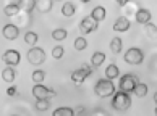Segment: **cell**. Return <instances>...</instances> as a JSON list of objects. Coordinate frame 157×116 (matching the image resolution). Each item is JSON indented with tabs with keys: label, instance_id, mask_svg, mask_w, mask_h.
Segmentation results:
<instances>
[{
	"label": "cell",
	"instance_id": "cell-1",
	"mask_svg": "<svg viewBox=\"0 0 157 116\" xmlns=\"http://www.w3.org/2000/svg\"><path fill=\"white\" fill-rule=\"evenodd\" d=\"M94 92L97 97L101 98H107V97H113L115 92H117V85H115L112 81H109L107 78L105 79H99L96 85H94Z\"/></svg>",
	"mask_w": 157,
	"mask_h": 116
},
{
	"label": "cell",
	"instance_id": "cell-2",
	"mask_svg": "<svg viewBox=\"0 0 157 116\" xmlns=\"http://www.w3.org/2000/svg\"><path fill=\"white\" fill-rule=\"evenodd\" d=\"M131 107V97L128 92H123V90H118L115 92V95L112 98V108L117 110V111H125Z\"/></svg>",
	"mask_w": 157,
	"mask_h": 116
},
{
	"label": "cell",
	"instance_id": "cell-3",
	"mask_svg": "<svg viewBox=\"0 0 157 116\" xmlns=\"http://www.w3.org/2000/svg\"><path fill=\"white\" fill-rule=\"evenodd\" d=\"M139 84V79H138V76L136 74H123V76L120 78V84H118V87H120V90H123V92H133L136 89V85Z\"/></svg>",
	"mask_w": 157,
	"mask_h": 116
},
{
	"label": "cell",
	"instance_id": "cell-4",
	"mask_svg": "<svg viewBox=\"0 0 157 116\" xmlns=\"http://www.w3.org/2000/svg\"><path fill=\"white\" fill-rule=\"evenodd\" d=\"M143 60H144V53H143V50L138 49V47H131L125 53V61L128 65H141Z\"/></svg>",
	"mask_w": 157,
	"mask_h": 116
},
{
	"label": "cell",
	"instance_id": "cell-5",
	"mask_svg": "<svg viewBox=\"0 0 157 116\" xmlns=\"http://www.w3.org/2000/svg\"><path fill=\"white\" fill-rule=\"evenodd\" d=\"M28 61L31 63V65H42V63L45 61V52L40 49V47H33L29 49V52H28Z\"/></svg>",
	"mask_w": 157,
	"mask_h": 116
},
{
	"label": "cell",
	"instance_id": "cell-6",
	"mask_svg": "<svg viewBox=\"0 0 157 116\" xmlns=\"http://www.w3.org/2000/svg\"><path fill=\"white\" fill-rule=\"evenodd\" d=\"M97 26H99L97 21H94L91 16H86L79 23V31H81V34H89V32H94L97 29Z\"/></svg>",
	"mask_w": 157,
	"mask_h": 116
},
{
	"label": "cell",
	"instance_id": "cell-7",
	"mask_svg": "<svg viewBox=\"0 0 157 116\" xmlns=\"http://www.w3.org/2000/svg\"><path fill=\"white\" fill-rule=\"evenodd\" d=\"M33 95L37 98H49V97H54L55 95V90L54 89H47L45 85H40V84H36L33 87Z\"/></svg>",
	"mask_w": 157,
	"mask_h": 116
},
{
	"label": "cell",
	"instance_id": "cell-8",
	"mask_svg": "<svg viewBox=\"0 0 157 116\" xmlns=\"http://www.w3.org/2000/svg\"><path fill=\"white\" fill-rule=\"evenodd\" d=\"M21 60V55L18 50H7L3 53V61L7 63L8 66H16Z\"/></svg>",
	"mask_w": 157,
	"mask_h": 116
},
{
	"label": "cell",
	"instance_id": "cell-9",
	"mask_svg": "<svg viewBox=\"0 0 157 116\" xmlns=\"http://www.w3.org/2000/svg\"><path fill=\"white\" fill-rule=\"evenodd\" d=\"M151 18H152V15H151V11L146 10V8H139L136 11V15H135V20L136 23H139V24H149L151 23Z\"/></svg>",
	"mask_w": 157,
	"mask_h": 116
},
{
	"label": "cell",
	"instance_id": "cell-10",
	"mask_svg": "<svg viewBox=\"0 0 157 116\" xmlns=\"http://www.w3.org/2000/svg\"><path fill=\"white\" fill-rule=\"evenodd\" d=\"M2 34H3V37H5V39H8V40H15V39H18L20 29L16 27L15 24H5V26H3V29H2Z\"/></svg>",
	"mask_w": 157,
	"mask_h": 116
},
{
	"label": "cell",
	"instance_id": "cell-11",
	"mask_svg": "<svg viewBox=\"0 0 157 116\" xmlns=\"http://www.w3.org/2000/svg\"><path fill=\"white\" fill-rule=\"evenodd\" d=\"M128 29H130V21H128V18H125V16H121V18H118L113 23V31L115 32H126Z\"/></svg>",
	"mask_w": 157,
	"mask_h": 116
},
{
	"label": "cell",
	"instance_id": "cell-12",
	"mask_svg": "<svg viewBox=\"0 0 157 116\" xmlns=\"http://www.w3.org/2000/svg\"><path fill=\"white\" fill-rule=\"evenodd\" d=\"M105 16H107V11H105V8L104 7H96V8H92V11H91V18L94 20V21H104L105 20Z\"/></svg>",
	"mask_w": 157,
	"mask_h": 116
},
{
	"label": "cell",
	"instance_id": "cell-13",
	"mask_svg": "<svg viewBox=\"0 0 157 116\" xmlns=\"http://www.w3.org/2000/svg\"><path fill=\"white\" fill-rule=\"evenodd\" d=\"M104 60H105V53H104V52H94L92 56H91V66L99 68L104 63Z\"/></svg>",
	"mask_w": 157,
	"mask_h": 116
},
{
	"label": "cell",
	"instance_id": "cell-14",
	"mask_svg": "<svg viewBox=\"0 0 157 116\" xmlns=\"http://www.w3.org/2000/svg\"><path fill=\"white\" fill-rule=\"evenodd\" d=\"M20 10H21L20 2H16V3H8L7 7L3 8V13L7 15V16H15V15L20 13Z\"/></svg>",
	"mask_w": 157,
	"mask_h": 116
},
{
	"label": "cell",
	"instance_id": "cell-15",
	"mask_svg": "<svg viewBox=\"0 0 157 116\" xmlns=\"http://www.w3.org/2000/svg\"><path fill=\"white\" fill-rule=\"evenodd\" d=\"M105 76H107V79L109 81H113V79H117L118 76H120V69H118V66L117 65H109L107 66V69H105Z\"/></svg>",
	"mask_w": 157,
	"mask_h": 116
},
{
	"label": "cell",
	"instance_id": "cell-16",
	"mask_svg": "<svg viewBox=\"0 0 157 116\" xmlns=\"http://www.w3.org/2000/svg\"><path fill=\"white\" fill-rule=\"evenodd\" d=\"M86 78H88V74H86L81 68L79 69H75V71L71 73V81H73L75 84H83Z\"/></svg>",
	"mask_w": 157,
	"mask_h": 116
},
{
	"label": "cell",
	"instance_id": "cell-17",
	"mask_svg": "<svg viewBox=\"0 0 157 116\" xmlns=\"http://www.w3.org/2000/svg\"><path fill=\"white\" fill-rule=\"evenodd\" d=\"M15 78H16V71H15L11 66L5 68L3 71H2V79L5 81V82H13Z\"/></svg>",
	"mask_w": 157,
	"mask_h": 116
},
{
	"label": "cell",
	"instance_id": "cell-18",
	"mask_svg": "<svg viewBox=\"0 0 157 116\" xmlns=\"http://www.w3.org/2000/svg\"><path fill=\"white\" fill-rule=\"evenodd\" d=\"M121 49H123V42H121L120 37H113L112 42H110V50H112V53H120Z\"/></svg>",
	"mask_w": 157,
	"mask_h": 116
},
{
	"label": "cell",
	"instance_id": "cell-19",
	"mask_svg": "<svg viewBox=\"0 0 157 116\" xmlns=\"http://www.w3.org/2000/svg\"><path fill=\"white\" fill-rule=\"evenodd\" d=\"M75 11H76V8H75V5L71 3V2H65L62 5V15L63 16H73L75 15Z\"/></svg>",
	"mask_w": 157,
	"mask_h": 116
},
{
	"label": "cell",
	"instance_id": "cell-20",
	"mask_svg": "<svg viewBox=\"0 0 157 116\" xmlns=\"http://www.w3.org/2000/svg\"><path fill=\"white\" fill-rule=\"evenodd\" d=\"M52 116H75V110L68 107H60L52 113Z\"/></svg>",
	"mask_w": 157,
	"mask_h": 116
},
{
	"label": "cell",
	"instance_id": "cell-21",
	"mask_svg": "<svg viewBox=\"0 0 157 116\" xmlns=\"http://www.w3.org/2000/svg\"><path fill=\"white\" fill-rule=\"evenodd\" d=\"M37 34L36 32H33V31H28L26 34H25V42L29 45V47H34V45L37 44Z\"/></svg>",
	"mask_w": 157,
	"mask_h": 116
},
{
	"label": "cell",
	"instance_id": "cell-22",
	"mask_svg": "<svg viewBox=\"0 0 157 116\" xmlns=\"http://www.w3.org/2000/svg\"><path fill=\"white\" fill-rule=\"evenodd\" d=\"M67 36H68V32H67V29H63V27H59V29H55V31H52V37L55 40H65Z\"/></svg>",
	"mask_w": 157,
	"mask_h": 116
},
{
	"label": "cell",
	"instance_id": "cell-23",
	"mask_svg": "<svg viewBox=\"0 0 157 116\" xmlns=\"http://www.w3.org/2000/svg\"><path fill=\"white\" fill-rule=\"evenodd\" d=\"M147 90H149V87L146 85V84H143V82H139L138 85H136V89L133 90V94H135L136 97H144L147 94Z\"/></svg>",
	"mask_w": 157,
	"mask_h": 116
},
{
	"label": "cell",
	"instance_id": "cell-24",
	"mask_svg": "<svg viewBox=\"0 0 157 116\" xmlns=\"http://www.w3.org/2000/svg\"><path fill=\"white\" fill-rule=\"evenodd\" d=\"M144 31H146V34H147L151 39H155L157 40V26H154L152 23H149V24L144 26Z\"/></svg>",
	"mask_w": 157,
	"mask_h": 116
},
{
	"label": "cell",
	"instance_id": "cell-25",
	"mask_svg": "<svg viewBox=\"0 0 157 116\" xmlns=\"http://www.w3.org/2000/svg\"><path fill=\"white\" fill-rule=\"evenodd\" d=\"M31 78H33V81H34L36 84H42V81L45 79V73L42 71V69H36V71L33 73Z\"/></svg>",
	"mask_w": 157,
	"mask_h": 116
},
{
	"label": "cell",
	"instance_id": "cell-26",
	"mask_svg": "<svg viewBox=\"0 0 157 116\" xmlns=\"http://www.w3.org/2000/svg\"><path fill=\"white\" fill-rule=\"evenodd\" d=\"M49 107H50V102L47 98H39V100H36V110H39V111H45Z\"/></svg>",
	"mask_w": 157,
	"mask_h": 116
},
{
	"label": "cell",
	"instance_id": "cell-27",
	"mask_svg": "<svg viewBox=\"0 0 157 116\" xmlns=\"http://www.w3.org/2000/svg\"><path fill=\"white\" fill-rule=\"evenodd\" d=\"M75 49L76 50H84V49H88V40H86L84 37H76L75 39Z\"/></svg>",
	"mask_w": 157,
	"mask_h": 116
},
{
	"label": "cell",
	"instance_id": "cell-28",
	"mask_svg": "<svg viewBox=\"0 0 157 116\" xmlns=\"http://www.w3.org/2000/svg\"><path fill=\"white\" fill-rule=\"evenodd\" d=\"M37 7L42 13H47V11L54 7V2L52 0H44V2H37Z\"/></svg>",
	"mask_w": 157,
	"mask_h": 116
},
{
	"label": "cell",
	"instance_id": "cell-29",
	"mask_svg": "<svg viewBox=\"0 0 157 116\" xmlns=\"http://www.w3.org/2000/svg\"><path fill=\"white\" fill-rule=\"evenodd\" d=\"M20 5H21V7H25L26 11H33L34 8L37 7V2H36V0H29V2H25V0H23V2H20Z\"/></svg>",
	"mask_w": 157,
	"mask_h": 116
},
{
	"label": "cell",
	"instance_id": "cell-30",
	"mask_svg": "<svg viewBox=\"0 0 157 116\" xmlns=\"http://www.w3.org/2000/svg\"><path fill=\"white\" fill-rule=\"evenodd\" d=\"M63 53H65V50H63L62 45H57V47L52 49V56H54L55 60H59V58H62V56H63Z\"/></svg>",
	"mask_w": 157,
	"mask_h": 116
},
{
	"label": "cell",
	"instance_id": "cell-31",
	"mask_svg": "<svg viewBox=\"0 0 157 116\" xmlns=\"http://www.w3.org/2000/svg\"><path fill=\"white\" fill-rule=\"evenodd\" d=\"M81 69H83V71L88 74V76H91V74H92V68L88 66V65H83V66H81Z\"/></svg>",
	"mask_w": 157,
	"mask_h": 116
},
{
	"label": "cell",
	"instance_id": "cell-32",
	"mask_svg": "<svg viewBox=\"0 0 157 116\" xmlns=\"http://www.w3.org/2000/svg\"><path fill=\"white\" fill-rule=\"evenodd\" d=\"M7 94H8V95H15V94H16V89H15V87H8Z\"/></svg>",
	"mask_w": 157,
	"mask_h": 116
},
{
	"label": "cell",
	"instance_id": "cell-33",
	"mask_svg": "<svg viewBox=\"0 0 157 116\" xmlns=\"http://www.w3.org/2000/svg\"><path fill=\"white\" fill-rule=\"evenodd\" d=\"M126 3H128L126 0H118V2H117V5H118V7H125Z\"/></svg>",
	"mask_w": 157,
	"mask_h": 116
},
{
	"label": "cell",
	"instance_id": "cell-34",
	"mask_svg": "<svg viewBox=\"0 0 157 116\" xmlns=\"http://www.w3.org/2000/svg\"><path fill=\"white\" fill-rule=\"evenodd\" d=\"M76 111H78L79 114H83V113H84V108H83V107H78V108H76Z\"/></svg>",
	"mask_w": 157,
	"mask_h": 116
},
{
	"label": "cell",
	"instance_id": "cell-35",
	"mask_svg": "<svg viewBox=\"0 0 157 116\" xmlns=\"http://www.w3.org/2000/svg\"><path fill=\"white\" fill-rule=\"evenodd\" d=\"M154 102L157 103V92H155V94H154Z\"/></svg>",
	"mask_w": 157,
	"mask_h": 116
},
{
	"label": "cell",
	"instance_id": "cell-36",
	"mask_svg": "<svg viewBox=\"0 0 157 116\" xmlns=\"http://www.w3.org/2000/svg\"><path fill=\"white\" fill-rule=\"evenodd\" d=\"M154 113H155V116H157V108H155V110H154Z\"/></svg>",
	"mask_w": 157,
	"mask_h": 116
}]
</instances>
